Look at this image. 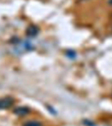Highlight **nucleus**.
Wrapping results in <instances>:
<instances>
[{"mask_svg": "<svg viewBox=\"0 0 112 126\" xmlns=\"http://www.w3.org/2000/svg\"><path fill=\"white\" fill-rule=\"evenodd\" d=\"M24 126H42L41 122L36 121V120H30L28 121L24 124Z\"/></svg>", "mask_w": 112, "mask_h": 126, "instance_id": "obj_4", "label": "nucleus"}, {"mask_svg": "<svg viewBox=\"0 0 112 126\" xmlns=\"http://www.w3.org/2000/svg\"><path fill=\"white\" fill-rule=\"evenodd\" d=\"M26 35L29 37H34L39 33V28L37 26L35 25H31L28 27L26 29Z\"/></svg>", "mask_w": 112, "mask_h": 126, "instance_id": "obj_2", "label": "nucleus"}, {"mask_svg": "<svg viewBox=\"0 0 112 126\" xmlns=\"http://www.w3.org/2000/svg\"><path fill=\"white\" fill-rule=\"evenodd\" d=\"M29 109L26 107H18L14 109V114L20 116H24L29 113Z\"/></svg>", "mask_w": 112, "mask_h": 126, "instance_id": "obj_3", "label": "nucleus"}, {"mask_svg": "<svg viewBox=\"0 0 112 126\" xmlns=\"http://www.w3.org/2000/svg\"><path fill=\"white\" fill-rule=\"evenodd\" d=\"M13 103L14 100L11 97H5L0 99V110L9 108L13 104Z\"/></svg>", "mask_w": 112, "mask_h": 126, "instance_id": "obj_1", "label": "nucleus"}, {"mask_svg": "<svg viewBox=\"0 0 112 126\" xmlns=\"http://www.w3.org/2000/svg\"><path fill=\"white\" fill-rule=\"evenodd\" d=\"M108 3L110 6H112V0H108Z\"/></svg>", "mask_w": 112, "mask_h": 126, "instance_id": "obj_5", "label": "nucleus"}]
</instances>
